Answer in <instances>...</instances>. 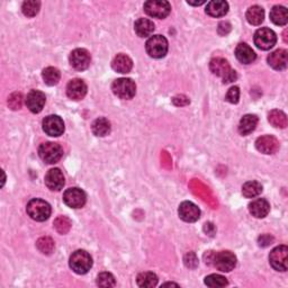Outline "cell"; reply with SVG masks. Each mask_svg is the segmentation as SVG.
Segmentation results:
<instances>
[{
  "label": "cell",
  "mask_w": 288,
  "mask_h": 288,
  "mask_svg": "<svg viewBox=\"0 0 288 288\" xmlns=\"http://www.w3.org/2000/svg\"><path fill=\"white\" fill-rule=\"evenodd\" d=\"M210 69L215 76L221 77L223 79L224 84L233 83L238 79L237 71L231 69L229 62L225 59H223V57H214V59H212L210 62Z\"/></svg>",
  "instance_id": "cell-1"
},
{
  "label": "cell",
  "mask_w": 288,
  "mask_h": 288,
  "mask_svg": "<svg viewBox=\"0 0 288 288\" xmlns=\"http://www.w3.org/2000/svg\"><path fill=\"white\" fill-rule=\"evenodd\" d=\"M26 212L32 220L36 222H44L51 216V206L43 199L34 198L28 201Z\"/></svg>",
  "instance_id": "cell-2"
},
{
  "label": "cell",
  "mask_w": 288,
  "mask_h": 288,
  "mask_svg": "<svg viewBox=\"0 0 288 288\" xmlns=\"http://www.w3.org/2000/svg\"><path fill=\"white\" fill-rule=\"evenodd\" d=\"M69 266L76 274L85 275L93 267V258L87 251L77 250L71 255Z\"/></svg>",
  "instance_id": "cell-3"
},
{
  "label": "cell",
  "mask_w": 288,
  "mask_h": 288,
  "mask_svg": "<svg viewBox=\"0 0 288 288\" xmlns=\"http://www.w3.org/2000/svg\"><path fill=\"white\" fill-rule=\"evenodd\" d=\"M112 90L120 99H132L136 94V85L130 78L116 79L112 85Z\"/></svg>",
  "instance_id": "cell-4"
},
{
  "label": "cell",
  "mask_w": 288,
  "mask_h": 288,
  "mask_svg": "<svg viewBox=\"0 0 288 288\" xmlns=\"http://www.w3.org/2000/svg\"><path fill=\"white\" fill-rule=\"evenodd\" d=\"M168 41H167V38L162 35L151 36L148 39L146 44V50L148 54L153 57V59L164 57L167 52H168Z\"/></svg>",
  "instance_id": "cell-5"
},
{
  "label": "cell",
  "mask_w": 288,
  "mask_h": 288,
  "mask_svg": "<svg viewBox=\"0 0 288 288\" xmlns=\"http://www.w3.org/2000/svg\"><path fill=\"white\" fill-rule=\"evenodd\" d=\"M38 154L44 162L49 164L56 163L60 161L63 155V150L60 144L54 142H47L43 143L38 148Z\"/></svg>",
  "instance_id": "cell-6"
},
{
  "label": "cell",
  "mask_w": 288,
  "mask_h": 288,
  "mask_svg": "<svg viewBox=\"0 0 288 288\" xmlns=\"http://www.w3.org/2000/svg\"><path fill=\"white\" fill-rule=\"evenodd\" d=\"M213 264L222 273H230L237 266V257L231 251H220L213 255Z\"/></svg>",
  "instance_id": "cell-7"
},
{
  "label": "cell",
  "mask_w": 288,
  "mask_h": 288,
  "mask_svg": "<svg viewBox=\"0 0 288 288\" xmlns=\"http://www.w3.org/2000/svg\"><path fill=\"white\" fill-rule=\"evenodd\" d=\"M144 11L154 18L163 19L170 14L171 6L166 0H149L144 4Z\"/></svg>",
  "instance_id": "cell-8"
},
{
  "label": "cell",
  "mask_w": 288,
  "mask_h": 288,
  "mask_svg": "<svg viewBox=\"0 0 288 288\" xmlns=\"http://www.w3.org/2000/svg\"><path fill=\"white\" fill-rule=\"evenodd\" d=\"M253 41H255V44L258 49L267 51L275 47L276 42H277V35H276V33L273 30H270V28H259L255 33Z\"/></svg>",
  "instance_id": "cell-9"
},
{
  "label": "cell",
  "mask_w": 288,
  "mask_h": 288,
  "mask_svg": "<svg viewBox=\"0 0 288 288\" xmlns=\"http://www.w3.org/2000/svg\"><path fill=\"white\" fill-rule=\"evenodd\" d=\"M86 200H87L86 193L77 187L69 188L63 194V201L70 209H81L85 206Z\"/></svg>",
  "instance_id": "cell-10"
},
{
  "label": "cell",
  "mask_w": 288,
  "mask_h": 288,
  "mask_svg": "<svg viewBox=\"0 0 288 288\" xmlns=\"http://www.w3.org/2000/svg\"><path fill=\"white\" fill-rule=\"evenodd\" d=\"M288 259V248L286 245H279L270 252L269 262L272 267L277 272H286Z\"/></svg>",
  "instance_id": "cell-11"
},
{
  "label": "cell",
  "mask_w": 288,
  "mask_h": 288,
  "mask_svg": "<svg viewBox=\"0 0 288 288\" xmlns=\"http://www.w3.org/2000/svg\"><path fill=\"white\" fill-rule=\"evenodd\" d=\"M69 61H70V65L73 69H76L78 71H84L89 68L91 56L87 50L76 49L71 52L70 56H69Z\"/></svg>",
  "instance_id": "cell-12"
},
{
  "label": "cell",
  "mask_w": 288,
  "mask_h": 288,
  "mask_svg": "<svg viewBox=\"0 0 288 288\" xmlns=\"http://www.w3.org/2000/svg\"><path fill=\"white\" fill-rule=\"evenodd\" d=\"M43 131L50 136H60L65 132V123L57 115H50L43 119Z\"/></svg>",
  "instance_id": "cell-13"
},
{
  "label": "cell",
  "mask_w": 288,
  "mask_h": 288,
  "mask_svg": "<svg viewBox=\"0 0 288 288\" xmlns=\"http://www.w3.org/2000/svg\"><path fill=\"white\" fill-rule=\"evenodd\" d=\"M178 214H179L182 221L188 223H194L199 220L200 217V210L197 205H195L192 201H182L179 205V210H178Z\"/></svg>",
  "instance_id": "cell-14"
},
{
  "label": "cell",
  "mask_w": 288,
  "mask_h": 288,
  "mask_svg": "<svg viewBox=\"0 0 288 288\" xmlns=\"http://www.w3.org/2000/svg\"><path fill=\"white\" fill-rule=\"evenodd\" d=\"M256 148L263 154H274L279 150V141L273 135H263L257 139Z\"/></svg>",
  "instance_id": "cell-15"
},
{
  "label": "cell",
  "mask_w": 288,
  "mask_h": 288,
  "mask_svg": "<svg viewBox=\"0 0 288 288\" xmlns=\"http://www.w3.org/2000/svg\"><path fill=\"white\" fill-rule=\"evenodd\" d=\"M66 183L63 172L59 168H53L48 171L45 175V185L49 189L53 192H59L63 188Z\"/></svg>",
  "instance_id": "cell-16"
},
{
  "label": "cell",
  "mask_w": 288,
  "mask_h": 288,
  "mask_svg": "<svg viewBox=\"0 0 288 288\" xmlns=\"http://www.w3.org/2000/svg\"><path fill=\"white\" fill-rule=\"evenodd\" d=\"M45 101H47V97H45L42 91L38 90H32L31 93L26 96L25 99L27 108L34 114H38L42 112Z\"/></svg>",
  "instance_id": "cell-17"
},
{
  "label": "cell",
  "mask_w": 288,
  "mask_h": 288,
  "mask_svg": "<svg viewBox=\"0 0 288 288\" xmlns=\"http://www.w3.org/2000/svg\"><path fill=\"white\" fill-rule=\"evenodd\" d=\"M87 94V85L81 79H72L67 86V95L72 100H81Z\"/></svg>",
  "instance_id": "cell-18"
},
{
  "label": "cell",
  "mask_w": 288,
  "mask_h": 288,
  "mask_svg": "<svg viewBox=\"0 0 288 288\" xmlns=\"http://www.w3.org/2000/svg\"><path fill=\"white\" fill-rule=\"evenodd\" d=\"M268 65L275 70H284L288 63V52L284 49H278L268 55Z\"/></svg>",
  "instance_id": "cell-19"
},
{
  "label": "cell",
  "mask_w": 288,
  "mask_h": 288,
  "mask_svg": "<svg viewBox=\"0 0 288 288\" xmlns=\"http://www.w3.org/2000/svg\"><path fill=\"white\" fill-rule=\"evenodd\" d=\"M249 211L252 216H255L257 218H263L269 214L270 204L266 199L258 198L252 200L249 204Z\"/></svg>",
  "instance_id": "cell-20"
},
{
  "label": "cell",
  "mask_w": 288,
  "mask_h": 288,
  "mask_svg": "<svg viewBox=\"0 0 288 288\" xmlns=\"http://www.w3.org/2000/svg\"><path fill=\"white\" fill-rule=\"evenodd\" d=\"M112 68L114 71L118 73H129L132 70V68H133V61L131 60L130 56L120 53L114 57Z\"/></svg>",
  "instance_id": "cell-21"
},
{
  "label": "cell",
  "mask_w": 288,
  "mask_h": 288,
  "mask_svg": "<svg viewBox=\"0 0 288 288\" xmlns=\"http://www.w3.org/2000/svg\"><path fill=\"white\" fill-rule=\"evenodd\" d=\"M235 56L243 65H250V63L256 60L257 54L248 44L240 43L237 49H235Z\"/></svg>",
  "instance_id": "cell-22"
},
{
  "label": "cell",
  "mask_w": 288,
  "mask_h": 288,
  "mask_svg": "<svg viewBox=\"0 0 288 288\" xmlns=\"http://www.w3.org/2000/svg\"><path fill=\"white\" fill-rule=\"evenodd\" d=\"M229 4L224 0H213L206 6V14L212 17H223L228 14Z\"/></svg>",
  "instance_id": "cell-23"
},
{
  "label": "cell",
  "mask_w": 288,
  "mask_h": 288,
  "mask_svg": "<svg viewBox=\"0 0 288 288\" xmlns=\"http://www.w3.org/2000/svg\"><path fill=\"white\" fill-rule=\"evenodd\" d=\"M258 124V117L256 115L246 114L241 118L239 124V133L241 135H249L256 130V126Z\"/></svg>",
  "instance_id": "cell-24"
},
{
  "label": "cell",
  "mask_w": 288,
  "mask_h": 288,
  "mask_svg": "<svg viewBox=\"0 0 288 288\" xmlns=\"http://www.w3.org/2000/svg\"><path fill=\"white\" fill-rule=\"evenodd\" d=\"M134 31L140 37L151 36L154 32V24L148 18H139L134 24Z\"/></svg>",
  "instance_id": "cell-25"
},
{
  "label": "cell",
  "mask_w": 288,
  "mask_h": 288,
  "mask_svg": "<svg viewBox=\"0 0 288 288\" xmlns=\"http://www.w3.org/2000/svg\"><path fill=\"white\" fill-rule=\"evenodd\" d=\"M245 17H246V20L249 22L251 25L258 26L263 22L264 10L262 7H260V6H258V5L251 6V7L246 10Z\"/></svg>",
  "instance_id": "cell-26"
},
{
  "label": "cell",
  "mask_w": 288,
  "mask_h": 288,
  "mask_svg": "<svg viewBox=\"0 0 288 288\" xmlns=\"http://www.w3.org/2000/svg\"><path fill=\"white\" fill-rule=\"evenodd\" d=\"M270 19L274 24L285 26L288 22V11L284 6H275L270 11Z\"/></svg>",
  "instance_id": "cell-27"
},
{
  "label": "cell",
  "mask_w": 288,
  "mask_h": 288,
  "mask_svg": "<svg viewBox=\"0 0 288 288\" xmlns=\"http://www.w3.org/2000/svg\"><path fill=\"white\" fill-rule=\"evenodd\" d=\"M111 123H109V120L105 117H99L97 118L95 122L91 125V130H93V133L96 136H106L109 133H111Z\"/></svg>",
  "instance_id": "cell-28"
},
{
  "label": "cell",
  "mask_w": 288,
  "mask_h": 288,
  "mask_svg": "<svg viewBox=\"0 0 288 288\" xmlns=\"http://www.w3.org/2000/svg\"><path fill=\"white\" fill-rule=\"evenodd\" d=\"M261 193H262L261 183L255 180L245 182L243 187H242V194H243L245 198H255Z\"/></svg>",
  "instance_id": "cell-29"
},
{
  "label": "cell",
  "mask_w": 288,
  "mask_h": 288,
  "mask_svg": "<svg viewBox=\"0 0 288 288\" xmlns=\"http://www.w3.org/2000/svg\"><path fill=\"white\" fill-rule=\"evenodd\" d=\"M268 120L275 128L285 129L287 126V116L284 112L278 111V109H274V111L268 114Z\"/></svg>",
  "instance_id": "cell-30"
},
{
  "label": "cell",
  "mask_w": 288,
  "mask_h": 288,
  "mask_svg": "<svg viewBox=\"0 0 288 288\" xmlns=\"http://www.w3.org/2000/svg\"><path fill=\"white\" fill-rule=\"evenodd\" d=\"M136 281H137V285L140 287L152 288L157 286L158 277L157 275L151 272H146V273H141L139 276H137Z\"/></svg>",
  "instance_id": "cell-31"
},
{
  "label": "cell",
  "mask_w": 288,
  "mask_h": 288,
  "mask_svg": "<svg viewBox=\"0 0 288 288\" xmlns=\"http://www.w3.org/2000/svg\"><path fill=\"white\" fill-rule=\"evenodd\" d=\"M42 77H43L44 83L48 86H55V85H57V83L60 81L61 73L56 68L48 67L43 70Z\"/></svg>",
  "instance_id": "cell-32"
},
{
  "label": "cell",
  "mask_w": 288,
  "mask_h": 288,
  "mask_svg": "<svg viewBox=\"0 0 288 288\" xmlns=\"http://www.w3.org/2000/svg\"><path fill=\"white\" fill-rule=\"evenodd\" d=\"M204 283L206 286L212 287V288H221V287L228 286L229 281L225 277H223V276H221V275L213 274V275L207 276L204 280Z\"/></svg>",
  "instance_id": "cell-33"
},
{
  "label": "cell",
  "mask_w": 288,
  "mask_h": 288,
  "mask_svg": "<svg viewBox=\"0 0 288 288\" xmlns=\"http://www.w3.org/2000/svg\"><path fill=\"white\" fill-rule=\"evenodd\" d=\"M39 8H41V3L36 0H27L23 4L22 11L27 17H34L38 14Z\"/></svg>",
  "instance_id": "cell-34"
},
{
  "label": "cell",
  "mask_w": 288,
  "mask_h": 288,
  "mask_svg": "<svg viewBox=\"0 0 288 288\" xmlns=\"http://www.w3.org/2000/svg\"><path fill=\"white\" fill-rule=\"evenodd\" d=\"M36 246L39 251L44 253V255H50L54 249V241L49 237H43L41 239H38Z\"/></svg>",
  "instance_id": "cell-35"
},
{
  "label": "cell",
  "mask_w": 288,
  "mask_h": 288,
  "mask_svg": "<svg viewBox=\"0 0 288 288\" xmlns=\"http://www.w3.org/2000/svg\"><path fill=\"white\" fill-rule=\"evenodd\" d=\"M71 221L69 220L68 217L66 216H59L54 221V228L56 229V231L59 232L60 234H66L71 229Z\"/></svg>",
  "instance_id": "cell-36"
},
{
  "label": "cell",
  "mask_w": 288,
  "mask_h": 288,
  "mask_svg": "<svg viewBox=\"0 0 288 288\" xmlns=\"http://www.w3.org/2000/svg\"><path fill=\"white\" fill-rule=\"evenodd\" d=\"M97 285L100 287H114L116 283H115V278L111 273H101L97 277Z\"/></svg>",
  "instance_id": "cell-37"
},
{
  "label": "cell",
  "mask_w": 288,
  "mask_h": 288,
  "mask_svg": "<svg viewBox=\"0 0 288 288\" xmlns=\"http://www.w3.org/2000/svg\"><path fill=\"white\" fill-rule=\"evenodd\" d=\"M23 105V96L20 93H14L11 94L8 98V106L13 109V111H17L20 109Z\"/></svg>",
  "instance_id": "cell-38"
},
{
  "label": "cell",
  "mask_w": 288,
  "mask_h": 288,
  "mask_svg": "<svg viewBox=\"0 0 288 288\" xmlns=\"http://www.w3.org/2000/svg\"><path fill=\"white\" fill-rule=\"evenodd\" d=\"M225 99H227V101L231 102V104H238L239 99H240V89H239V87L234 86V87L230 88L227 96H225Z\"/></svg>",
  "instance_id": "cell-39"
},
{
  "label": "cell",
  "mask_w": 288,
  "mask_h": 288,
  "mask_svg": "<svg viewBox=\"0 0 288 288\" xmlns=\"http://www.w3.org/2000/svg\"><path fill=\"white\" fill-rule=\"evenodd\" d=\"M185 263L189 268H195L198 264V259L196 258V255L193 252H189L185 257Z\"/></svg>",
  "instance_id": "cell-40"
},
{
  "label": "cell",
  "mask_w": 288,
  "mask_h": 288,
  "mask_svg": "<svg viewBox=\"0 0 288 288\" xmlns=\"http://www.w3.org/2000/svg\"><path fill=\"white\" fill-rule=\"evenodd\" d=\"M273 241H274L273 237H270L269 234H263L258 240L259 245H260V246H268L269 244H272Z\"/></svg>",
  "instance_id": "cell-41"
},
{
  "label": "cell",
  "mask_w": 288,
  "mask_h": 288,
  "mask_svg": "<svg viewBox=\"0 0 288 288\" xmlns=\"http://www.w3.org/2000/svg\"><path fill=\"white\" fill-rule=\"evenodd\" d=\"M222 30H224L222 35H227V34L231 31V25H230L228 22H222L220 23V25H218V33L222 32Z\"/></svg>",
  "instance_id": "cell-42"
},
{
  "label": "cell",
  "mask_w": 288,
  "mask_h": 288,
  "mask_svg": "<svg viewBox=\"0 0 288 288\" xmlns=\"http://www.w3.org/2000/svg\"><path fill=\"white\" fill-rule=\"evenodd\" d=\"M189 5H192V6H200V5H203V4H205V2L204 0H201V2H187Z\"/></svg>",
  "instance_id": "cell-43"
},
{
  "label": "cell",
  "mask_w": 288,
  "mask_h": 288,
  "mask_svg": "<svg viewBox=\"0 0 288 288\" xmlns=\"http://www.w3.org/2000/svg\"><path fill=\"white\" fill-rule=\"evenodd\" d=\"M163 286H178V285L174 284V283H167V284H163Z\"/></svg>",
  "instance_id": "cell-44"
}]
</instances>
